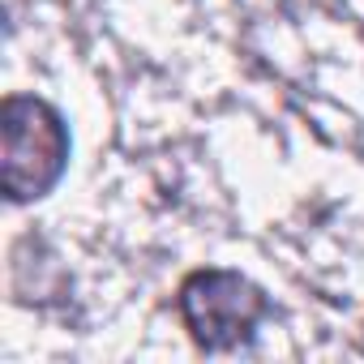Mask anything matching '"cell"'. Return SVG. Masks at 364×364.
<instances>
[{"instance_id": "7a4b0ae2", "label": "cell", "mask_w": 364, "mask_h": 364, "mask_svg": "<svg viewBox=\"0 0 364 364\" xmlns=\"http://www.w3.org/2000/svg\"><path fill=\"white\" fill-rule=\"evenodd\" d=\"M176 309L202 351H236L253 338L270 300L240 270H193L176 291Z\"/></svg>"}, {"instance_id": "6da1fadb", "label": "cell", "mask_w": 364, "mask_h": 364, "mask_svg": "<svg viewBox=\"0 0 364 364\" xmlns=\"http://www.w3.org/2000/svg\"><path fill=\"white\" fill-rule=\"evenodd\" d=\"M69 163L65 116L39 95H9L0 103V185L9 202L52 193Z\"/></svg>"}]
</instances>
